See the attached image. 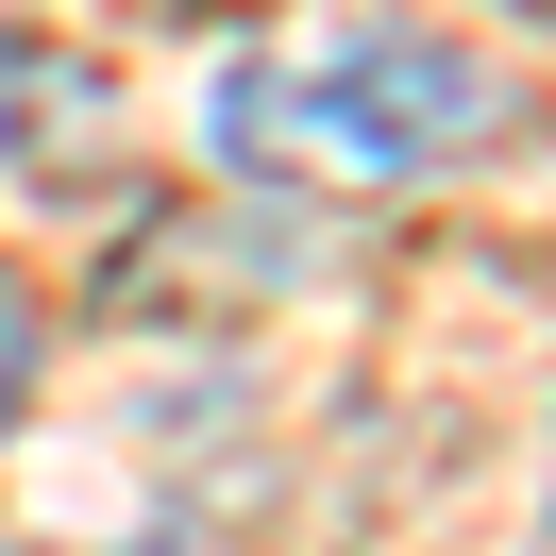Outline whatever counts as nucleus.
Returning a JSON list of instances; mask_svg holds the SVG:
<instances>
[{"label": "nucleus", "mask_w": 556, "mask_h": 556, "mask_svg": "<svg viewBox=\"0 0 556 556\" xmlns=\"http://www.w3.org/2000/svg\"><path fill=\"white\" fill-rule=\"evenodd\" d=\"M17 405H35V287L0 270V421H17Z\"/></svg>", "instance_id": "obj_3"}, {"label": "nucleus", "mask_w": 556, "mask_h": 556, "mask_svg": "<svg viewBox=\"0 0 556 556\" xmlns=\"http://www.w3.org/2000/svg\"><path fill=\"white\" fill-rule=\"evenodd\" d=\"M136 17H203V0H136Z\"/></svg>", "instance_id": "obj_4"}, {"label": "nucleus", "mask_w": 556, "mask_h": 556, "mask_svg": "<svg viewBox=\"0 0 556 556\" xmlns=\"http://www.w3.org/2000/svg\"><path fill=\"white\" fill-rule=\"evenodd\" d=\"M489 136H506V85H489L455 35H421V17H338V35L237 51L219 102H203L219 169L304 186V203H405V186L472 169Z\"/></svg>", "instance_id": "obj_1"}, {"label": "nucleus", "mask_w": 556, "mask_h": 556, "mask_svg": "<svg viewBox=\"0 0 556 556\" xmlns=\"http://www.w3.org/2000/svg\"><path fill=\"white\" fill-rule=\"evenodd\" d=\"M102 118H118V85L85 68V51H51V35H0V169L35 186V203H68V186L102 169Z\"/></svg>", "instance_id": "obj_2"}, {"label": "nucleus", "mask_w": 556, "mask_h": 556, "mask_svg": "<svg viewBox=\"0 0 556 556\" xmlns=\"http://www.w3.org/2000/svg\"><path fill=\"white\" fill-rule=\"evenodd\" d=\"M102 556H152V540H102Z\"/></svg>", "instance_id": "obj_5"}]
</instances>
